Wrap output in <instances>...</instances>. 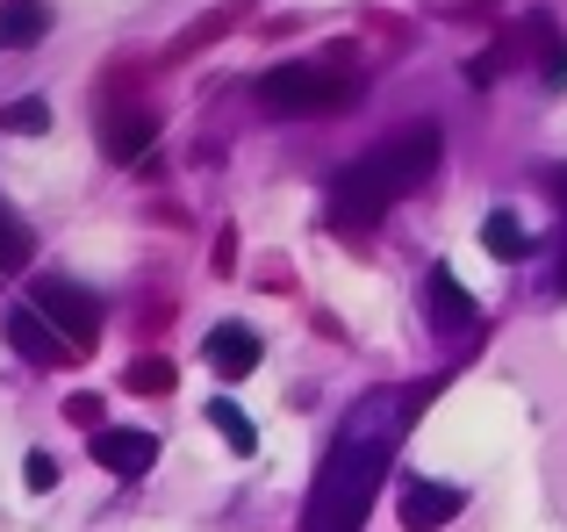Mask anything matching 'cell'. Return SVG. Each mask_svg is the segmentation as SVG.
<instances>
[{"label":"cell","instance_id":"1","mask_svg":"<svg viewBox=\"0 0 567 532\" xmlns=\"http://www.w3.org/2000/svg\"><path fill=\"white\" fill-rule=\"evenodd\" d=\"M402 418H416V396H402V389H374L367 403H352L346 432L323 453V475L309 490V532H360V519L374 511V497L388 482Z\"/></svg>","mask_w":567,"mask_h":532},{"label":"cell","instance_id":"2","mask_svg":"<svg viewBox=\"0 0 567 532\" xmlns=\"http://www.w3.org/2000/svg\"><path fill=\"white\" fill-rule=\"evenodd\" d=\"M431 173H439V123H416V130H402V137L374 144L360 166L338 173L331 216H338L346 231H374L381 216H388V202L410 195V187H424Z\"/></svg>","mask_w":567,"mask_h":532},{"label":"cell","instance_id":"3","mask_svg":"<svg viewBox=\"0 0 567 532\" xmlns=\"http://www.w3.org/2000/svg\"><path fill=\"white\" fill-rule=\"evenodd\" d=\"M259 101L274 115H323L338 101H352V72L338 65H274L259 80Z\"/></svg>","mask_w":567,"mask_h":532},{"label":"cell","instance_id":"4","mask_svg":"<svg viewBox=\"0 0 567 532\" xmlns=\"http://www.w3.org/2000/svg\"><path fill=\"white\" fill-rule=\"evenodd\" d=\"M29 309H37V317L51 324V331L65 338L72 352H94V338H101V303H94L86 288H72L65 274L37 280V288H29Z\"/></svg>","mask_w":567,"mask_h":532},{"label":"cell","instance_id":"5","mask_svg":"<svg viewBox=\"0 0 567 532\" xmlns=\"http://www.w3.org/2000/svg\"><path fill=\"white\" fill-rule=\"evenodd\" d=\"M460 504H467V490H453V482H431V475H410V482L395 490L402 532H439V525H453Z\"/></svg>","mask_w":567,"mask_h":532},{"label":"cell","instance_id":"6","mask_svg":"<svg viewBox=\"0 0 567 532\" xmlns=\"http://www.w3.org/2000/svg\"><path fill=\"white\" fill-rule=\"evenodd\" d=\"M424 317H431V331L460 338V331H474L482 303H474V295L460 288V274H453V266H431V280H424Z\"/></svg>","mask_w":567,"mask_h":532},{"label":"cell","instance_id":"7","mask_svg":"<svg viewBox=\"0 0 567 532\" xmlns=\"http://www.w3.org/2000/svg\"><path fill=\"white\" fill-rule=\"evenodd\" d=\"M94 461L109 468V475L137 482L144 468L158 461V439H152V432H137V424H109V432H94Z\"/></svg>","mask_w":567,"mask_h":532},{"label":"cell","instance_id":"8","mask_svg":"<svg viewBox=\"0 0 567 532\" xmlns=\"http://www.w3.org/2000/svg\"><path fill=\"white\" fill-rule=\"evenodd\" d=\"M8 346H22V360H37V367H58V360H72V346L51 331V324L37 317V309H8Z\"/></svg>","mask_w":567,"mask_h":532},{"label":"cell","instance_id":"9","mask_svg":"<svg viewBox=\"0 0 567 532\" xmlns=\"http://www.w3.org/2000/svg\"><path fill=\"white\" fill-rule=\"evenodd\" d=\"M208 367H216L223 381L251 375V367H259V331H251V324H216V331H208Z\"/></svg>","mask_w":567,"mask_h":532},{"label":"cell","instance_id":"10","mask_svg":"<svg viewBox=\"0 0 567 532\" xmlns=\"http://www.w3.org/2000/svg\"><path fill=\"white\" fill-rule=\"evenodd\" d=\"M152 137H158V123H152L144 109H115L109 123H101V144H109V158H137Z\"/></svg>","mask_w":567,"mask_h":532},{"label":"cell","instance_id":"11","mask_svg":"<svg viewBox=\"0 0 567 532\" xmlns=\"http://www.w3.org/2000/svg\"><path fill=\"white\" fill-rule=\"evenodd\" d=\"M43 29H51V8H43V0H8V8H0V51H29Z\"/></svg>","mask_w":567,"mask_h":532},{"label":"cell","instance_id":"12","mask_svg":"<svg viewBox=\"0 0 567 532\" xmlns=\"http://www.w3.org/2000/svg\"><path fill=\"white\" fill-rule=\"evenodd\" d=\"M482 245H488V259H503V266H511V259H525V253H532V231L517 224L511 209H488V224H482Z\"/></svg>","mask_w":567,"mask_h":532},{"label":"cell","instance_id":"13","mask_svg":"<svg viewBox=\"0 0 567 532\" xmlns=\"http://www.w3.org/2000/svg\"><path fill=\"white\" fill-rule=\"evenodd\" d=\"M29 253H37V238H29V224H22V216L8 209V202H0V274H22V266H29Z\"/></svg>","mask_w":567,"mask_h":532},{"label":"cell","instance_id":"14","mask_svg":"<svg viewBox=\"0 0 567 532\" xmlns=\"http://www.w3.org/2000/svg\"><path fill=\"white\" fill-rule=\"evenodd\" d=\"M208 424H216V432L230 439L237 453H259V432H251V418H245V410L230 403V396H216V403H208Z\"/></svg>","mask_w":567,"mask_h":532},{"label":"cell","instance_id":"15","mask_svg":"<svg viewBox=\"0 0 567 532\" xmlns=\"http://www.w3.org/2000/svg\"><path fill=\"white\" fill-rule=\"evenodd\" d=\"M0 130H14V137H43V130H51V109H43L37 94H22V101L0 109Z\"/></svg>","mask_w":567,"mask_h":532},{"label":"cell","instance_id":"16","mask_svg":"<svg viewBox=\"0 0 567 532\" xmlns=\"http://www.w3.org/2000/svg\"><path fill=\"white\" fill-rule=\"evenodd\" d=\"M22 482H29V490H58V461H51V453H29V468H22Z\"/></svg>","mask_w":567,"mask_h":532},{"label":"cell","instance_id":"17","mask_svg":"<svg viewBox=\"0 0 567 532\" xmlns=\"http://www.w3.org/2000/svg\"><path fill=\"white\" fill-rule=\"evenodd\" d=\"M130 381H137V389H166V381H173V367H166V360H144Z\"/></svg>","mask_w":567,"mask_h":532},{"label":"cell","instance_id":"18","mask_svg":"<svg viewBox=\"0 0 567 532\" xmlns=\"http://www.w3.org/2000/svg\"><path fill=\"white\" fill-rule=\"evenodd\" d=\"M65 410H72V418H80V424H94V418H101V396H72Z\"/></svg>","mask_w":567,"mask_h":532},{"label":"cell","instance_id":"19","mask_svg":"<svg viewBox=\"0 0 567 532\" xmlns=\"http://www.w3.org/2000/svg\"><path fill=\"white\" fill-rule=\"evenodd\" d=\"M554 288L567 295V231H560V253H554Z\"/></svg>","mask_w":567,"mask_h":532},{"label":"cell","instance_id":"20","mask_svg":"<svg viewBox=\"0 0 567 532\" xmlns=\"http://www.w3.org/2000/svg\"><path fill=\"white\" fill-rule=\"evenodd\" d=\"M560 195H567V173H560Z\"/></svg>","mask_w":567,"mask_h":532}]
</instances>
